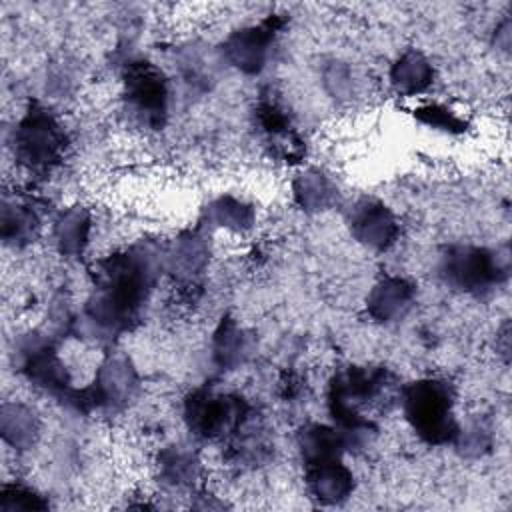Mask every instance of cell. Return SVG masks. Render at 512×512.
<instances>
[{"label": "cell", "mask_w": 512, "mask_h": 512, "mask_svg": "<svg viewBox=\"0 0 512 512\" xmlns=\"http://www.w3.org/2000/svg\"><path fill=\"white\" fill-rule=\"evenodd\" d=\"M162 270V258L150 244L116 252L94 270L96 292L78 324L92 338H114L136 320Z\"/></svg>", "instance_id": "1"}, {"label": "cell", "mask_w": 512, "mask_h": 512, "mask_svg": "<svg viewBox=\"0 0 512 512\" xmlns=\"http://www.w3.org/2000/svg\"><path fill=\"white\" fill-rule=\"evenodd\" d=\"M396 396V376L378 366H350L330 382L328 406L348 448L362 446L376 432L368 410H386Z\"/></svg>", "instance_id": "2"}, {"label": "cell", "mask_w": 512, "mask_h": 512, "mask_svg": "<svg viewBox=\"0 0 512 512\" xmlns=\"http://www.w3.org/2000/svg\"><path fill=\"white\" fill-rule=\"evenodd\" d=\"M406 420L428 444L454 442L460 424L454 416V388L440 378H422L400 390Z\"/></svg>", "instance_id": "3"}, {"label": "cell", "mask_w": 512, "mask_h": 512, "mask_svg": "<svg viewBox=\"0 0 512 512\" xmlns=\"http://www.w3.org/2000/svg\"><path fill=\"white\" fill-rule=\"evenodd\" d=\"M440 272L452 288L482 296L508 280L510 252L508 246H450L442 254Z\"/></svg>", "instance_id": "4"}, {"label": "cell", "mask_w": 512, "mask_h": 512, "mask_svg": "<svg viewBox=\"0 0 512 512\" xmlns=\"http://www.w3.org/2000/svg\"><path fill=\"white\" fill-rule=\"evenodd\" d=\"M66 136L58 120L40 104H30L14 130V154L22 166L46 172L62 158Z\"/></svg>", "instance_id": "5"}, {"label": "cell", "mask_w": 512, "mask_h": 512, "mask_svg": "<svg viewBox=\"0 0 512 512\" xmlns=\"http://www.w3.org/2000/svg\"><path fill=\"white\" fill-rule=\"evenodd\" d=\"M250 404L236 394H216L208 388L194 390L184 402V418L194 436L224 438L250 420Z\"/></svg>", "instance_id": "6"}, {"label": "cell", "mask_w": 512, "mask_h": 512, "mask_svg": "<svg viewBox=\"0 0 512 512\" xmlns=\"http://www.w3.org/2000/svg\"><path fill=\"white\" fill-rule=\"evenodd\" d=\"M22 372L28 376L30 382L50 392L58 400L66 402L68 406L82 412L94 408L90 388L78 390L72 386L66 368L56 356V350L50 346V342L32 338L22 346Z\"/></svg>", "instance_id": "7"}, {"label": "cell", "mask_w": 512, "mask_h": 512, "mask_svg": "<svg viewBox=\"0 0 512 512\" xmlns=\"http://www.w3.org/2000/svg\"><path fill=\"white\" fill-rule=\"evenodd\" d=\"M124 98L132 116L146 128H162L168 114V84L164 74L146 60L124 68Z\"/></svg>", "instance_id": "8"}, {"label": "cell", "mask_w": 512, "mask_h": 512, "mask_svg": "<svg viewBox=\"0 0 512 512\" xmlns=\"http://www.w3.org/2000/svg\"><path fill=\"white\" fill-rule=\"evenodd\" d=\"M282 26L284 18L268 16L256 26L232 32L222 46L224 58L244 74H258L268 62L274 38Z\"/></svg>", "instance_id": "9"}, {"label": "cell", "mask_w": 512, "mask_h": 512, "mask_svg": "<svg viewBox=\"0 0 512 512\" xmlns=\"http://www.w3.org/2000/svg\"><path fill=\"white\" fill-rule=\"evenodd\" d=\"M348 224L352 236L372 250L390 248L400 232L398 220L390 208L374 198L358 200L350 210Z\"/></svg>", "instance_id": "10"}, {"label": "cell", "mask_w": 512, "mask_h": 512, "mask_svg": "<svg viewBox=\"0 0 512 512\" xmlns=\"http://www.w3.org/2000/svg\"><path fill=\"white\" fill-rule=\"evenodd\" d=\"M90 388L94 408L108 406L120 408L136 394L138 376L130 360L124 356H110L98 370L96 380Z\"/></svg>", "instance_id": "11"}, {"label": "cell", "mask_w": 512, "mask_h": 512, "mask_svg": "<svg viewBox=\"0 0 512 512\" xmlns=\"http://www.w3.org/2000/svg\"><path fill=\"white\" fill-rule=\"evenodd\" d=\"M416 288L400 276H386L374 284L366 298L368 314L378 322L402 320L414 304Z\"/></svg>", "instance_id": "12"}, {"label": "cell", "mask_w": 512, "mask_h": 512, "mask_svg": "<svg viewBox=\"0 0 512 512\" xmlns=\"http://www.w3.org/2000/svg\"><path fill=\"white\" fill-rule=\"evenodd\" d=\"M306 486L320 504H340L354 488L352 472L342 464L340 458L306 466Z\"/></svg>", "instance_id": "13"}, {"label": "cell", "mask_w": 512, "mask_h": 512, "mask_svg": "<svg viewBox=\"0 0 512 512\" xmlns=\"http://www.w3.org/2000/svg\"><path fill=\"white\" fill-rule=\"evenodd\" d=\"M258 124L268 134L272 144L278 148L282 158L296 162V158L302 156V142L292 132L290 120L282 106L274 102L272 98H262L258 104Z\"/></svg>", "instance_id": "14"}, {"label": "cell", "mask_w": 512, "mask_h": 512, "mask_svg": "<svg viewBox=\"0 0 512 512\" xmlns=\"http://www.w3.org/2000/svg\"><path fill=\"white\" fill-rule=\"evenodd\" d=\"M298 448L306 466L320 464L328 460L342 458L344 450H348L344 436L334 426L324 424H308L298 432Z\"/></svg>", "instance_id": "15"}, {"label": "cell", "mask_w": 512, "mask_h": 512, "mask_svg": "<svg viewBox=\"0 0 512 512\" xmlns=\"http://www.w3.org/2000/svg\"><path fill=\"white\" fill-rule=\"evenodd\" d=\"M432 78H434V68L428 62V58L418 50L404 52L392 64V70H390L392 86L406 96L424 92L432 84Z\"/></svg>", "instance_id": "16"}, {"label": "cell", "mask_w": 512, "mask_h": 512, "mask_svg": "<svg viewBox=\"0 0 512 512\" xmlns=\"http://www.w3.org/2000/svg\"><path fill=\"white\" fill-rule=\"evenodd\" d=\"M338 198L336 184L320 170L310 168L294 180V200L306 212L328 210Z\"/></svg>", "instance_id": "17"}, {"label": "cell", "mask_w": 512, "mask_h": 512, "mask_svg": "<svg viewBox=\"0 0 512 512\" xmlns=\"http://www.w3.org/2000/svg\"><path fill=\"white\" fill-rule=\"evenodd\" d=\"M208 262V246L196 232H186L172 242L166 254V266L178 278H194Z\"/></svg>", "instance_id": "18"}, {"label": "cell", "mask_w": 512, "mask_h": 512, "mask_svg": "<svg viewBox=\"0 0 512 512\" xmlns=\"http://www.w3.org/2000/svg\"><path fill=\"white\" fill-rule=\"evenodd\" d=\"M0 432L10 446L26 450L36 442L40 424L30 408L22 404H4L0 416Z\"/></svg>", "instance_id": "19"}, {"label": "cell", "mask_w": 512, "mask_h": 512, "mask_svg": "<svg viewBox=\"0 0 512 512\" xmlns=\"http://www.w3.org/2000/svg\"><path fill=\"white\" fill-rule=\"evenodd\" d=\"M250 336L232 320L222 318L214 334V360L222 368H236L250 356Z\"/></svg>", "instance_id": "20"}, {"label": "cell", "mask_w": 512, "mask_h": 512, "mask_svg": "<svg viewBox=\"0 0 512 512\" xmlns=\"http://www.w3.org/2000/svg\"><path fill=\"white\" fill-rule=\"evenodd\" d=\"M90 232V216L84 208H68L64 210L54 224L56 244L62 254L78 256L82 254Z\"/></svg>", "instance_id": "21"}, {"label": "cell", "mask_w": 512, "mask_h": 512, "mask_svg": "<svg viewBox=\"0 0 512 512\" xmlns=\"http://www.w3.org/2000/svg\"><path fill=\"white\" fill-rule=\"evenodd\" d=\"M206 212L210 222L234 232L250 230L254 224V208L234 196H220L208 206Z\"/></svg>", "instance_id": "22"}, {"label": "cell", "mask_w": 512, "mask_h": 512, "mask_svg": "<svg viewBox=\"0 0 512 512\" xmlns=\"http://www.w3.org/2000/svg\"><path fill=\"white\" fill-rule=\"evenodd\" d=\"M38 218L34 210L22 204L4 202L2 208V238L6 244L30 242L36 234Z\"/></svg>", "instance_id": "23"}, {"label": "cell", "mask_w": 512, "mask_h": 512, "mask_svg": "<svg viewBox=\"0 0 512 512\" xmlns=\"http://www.w3.org/2000/svg\"><path fill=\"white\" fill-rule=\"evenodd\" d=\"M160 476L174 486L192 484L198 474V462L190 452L180 448H168L160 454Z\"/></svg>", "instance_id": "24"}, {"label": "cell", "mask_w": 512, "mask_h": 512, "mask_svg": "<svg viewBox=\"0 0 512 512\" xmlns=\"http://www.w3.org/2000/svg\"><path fill=\"white\" fill-rule=\"evenodd\" d=\"M414 118L426 126L444 130V132H452V134H460L466 130V120L460 118L456 112H452L450 108L442 106V104H426L414 110Z\"/></svg>", "instance_id": "25"}, {"label": "cell", "mask_w": 512, "mask_h": 512, "mask_svg": "<svg viewBox=\"0 0 512 512\" xmlns=\"http://www.w3.org/2000/svg\"><path fill=\"white\" fill-rule=\"evenodd\" d=\"M0 508L14 512V510H44L48 502L42 500L34 490L20 486V484H6L0 492Z\"/></svg>", "instance_id": "26"}, {"label": "cell", "mask_w": 512, "mask_h": 512, "mask_svg": "<svg viewBox=\"0 0 512 512\" xmlns=\"http://www.w3.org/2000/svg\"><path fill=\"white\" fill-rule=\"evenodd\" d=\"M454 442L460 446V450L464 454L478 456V454H482L484 450L490 448L492 436H490V430H488L486 424L474 422L470 428H460Z\"/></svg>", "instance_id": "27"}]
</instances>
